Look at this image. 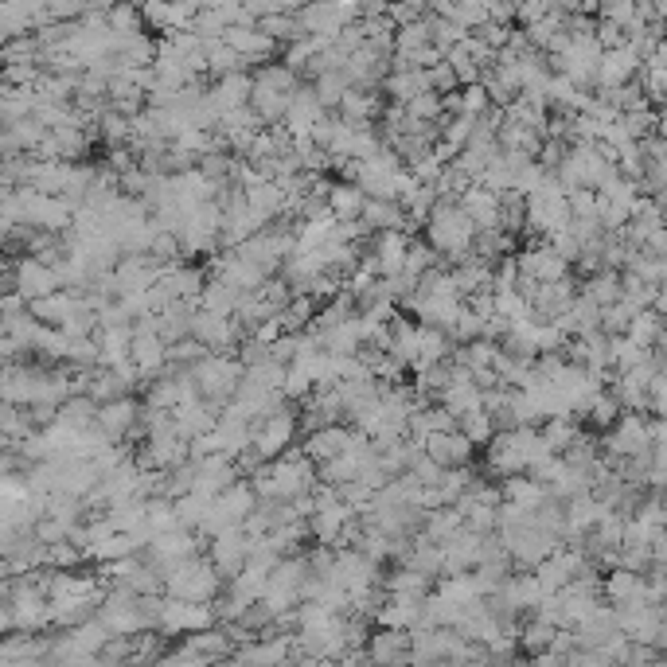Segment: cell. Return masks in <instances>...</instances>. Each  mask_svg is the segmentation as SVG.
Returning a JSON list of instances; mask_svg holds the SVG:
<instances>
[{
	"label": "cell",
	"mask_w": 667,
	"mask_h": 667,
	"mask_svg": "<svg viewBox=\"0 0 667 667\" xmlns=\"http://www.w3.org/2000/svg\"><path fill=\"white\" fill-rule=\"evenodd\" d=\"M418 367L414 371H422V367H437V363H453L457 352H461V344L445 332V328H433V324H418Z\"/></svg>",
	"instance_id": "19"
},
{
	"label": "cell",
	"mask_w": 667,
	"mask_h": 667,
	"mask_svg": "<svg viewBox=\"0 0 667 667\" xmlns=\"http://www.w3.org/2000/svg\"><path fill=\"white\" fill-rule=\"evenodd\" d=\"M574 207H578L582 215H589V211H593V199H589V196H582V192H578V196H574Z\"/></svg>",
	"instance_id": "53"
},
{
	"label": "cell",
	"mask_w": 667,
	"mask_h": 667,
	"mask_svg": "<svg viewBox=\"0 0 667 667\" xmlns=\"http://www.w3.org/2000/svg\"><path fill=\"white\" fill-rule=\"evenodd\" d=\"M465 531V515L457 508H437V511H430V519H426V539L430 543H437V547H445V543H453L457 535Z\"/></svg>",
	"instance_id": "31"
},
{
	"label": "cell",
	"mask_w": 667,
	"mask_h": 667,
	"mask_svg": "<svg viewBox=\"0 0 667 667\" xmlns=\"http://www.w3.org/2000/svg\"><path fill=\"white\" fill-rule=\"evenodd\" d=\"M196 313L199 305L196 301H172L160 316V340L172 348V344H184L192 340V328H196Z\"/></svg>",
	"instance_id": "20"
},
{
	"label": "cell",
	"mask_w": 667,
	"mask_h": 667,
	"mask_svg": "<svg viewBox=\"0 0 667 667\" xmlns=\"http://www.w3.org/2000/svg\"><path fill=\"white\" fill-rule=\"evenodd\" d=\"M379 628H398V632H414L422 628V601H406V597H391L379 617H375Z\"/></svg>",
	"instance_id": "24"
},
{
	"label": "cell",
	"mask_w": 667,
	"mask_h": 667,
	"mask_svg": "<svg viewBox=\"0 0 667 667\" xmlns=\"http://www.w3.org/2000/svg\"><path fill=\"white\" fill-rule=\"evenodd\" d=\"M508 667H535V664H531V660H511Z\"/></svg>",
	"instance_id": "54"
},
{
	"label": "cell",
	"mask_w": 667,
	"mask_h": 667,
	"mask_svg": "<svg viewBox=\"0 0 667 667\" xmlns=\"http://www.w3.org/2000/svg\"><path fill=\"white\" fill-rule=\"evenodd\" d=\"M457 203H461V211L472 219L476 235H480V231H504V199L492 196L488 188L472 184L469 192L457 199Z\"/></svg>",
	"instance_id": "14"
},
{
	"label": "cell",
	"mask_w": 667,
	"mask_h": 667,
	"mask_svg": "<svg viewBox=\"0 0 667 667\" xmlns=\"http://www.w3.org/2000/svg\"><path fill=\"white\" fill-rule=\"evenodd\" d=\"M484 332H488V320L465 301V309H461V316H457V324L449 328V336H453L461 348H469V344H476V340H484Z\"/></svg>",
	"instance_id": "39"
},
{
	"label": "cell",
	"mask_w": 667,
	"mask_h": 667,
	"mask_svg": "<svg viewBox=\"0 0 667 667\" xmlns=\"http://www.w3.org/2000/svg\"><path fill=\"white\" fill-rule=\"evenodd\" d=\"M16 293H20L28 305H36V301H47V297L63 293V281H59V274H55L51 266H43L40 258L20 254V258H16Z\"/></svg>",
	"instance_id": "7"
},
{
	"label": "cell",
	"mask_w": 667,
	"mask_h": 667,
	"mask_svg": "<svg viewBox=\"0 0 667 667\" xmlns=\"http://www.w3.org/2000/svg\"><path fill=\"white\" fill-rule=\"evenodd\" d=\"M589 293H593V297H597V301H609V297H613V293H617V285H613V277H601V281H597V285H593V289H589Z\"/></svg>",
	"instance_id": "52"
},
{
	"label": "cell",
	"mask_w": 667,
	"mask_h": 667,
	"mask_svg": "<svg viewBox=\"0 0 667 667\" xmlns=\"http://www.w3.org/2000/svg\"><path fill=\"white\" fill-rule=\"evenodd\" d=\"M160 285H164V293L172 297V301H196L203 297V289H207V277H203V270L199 266H192V262H180V266H172L168 274L160 277Z\"/></svg>",
	"instance_id": "21"
},
{
	"label": "cell",
	"mask_w": 667,
	"mask_h": 667,
	"mask_svg": "<svg viewBox=\"0 0 667 667\" xmlns=\"http://www.w3.org/2000/svg\"><path fill=\"white\" fill-rule=\"evenodd\" d=\"M36 539H40L43 547H63V543H71V527L67 523H59V519H43L40 527H36Z\"/></svg>",
	"instance_id": "50"
},
{
	"label": "cell",
	"mask_w": 667,
	"mask_h": 667,
	"mask_svg": "<svg viewBox=\"0 0 667 667\" xmlns=\"http://www.w3.org/2000/svg\"><path fill=\"white\" fill-rule=\"evenodd\" d=\"M219 625L215 609L211 605H196V601H176V597H164V609H160V628L164 636H196L207 628Z\"/></svg>",
	"instance_id": "5"
},
{
	"label": "cell",
	"mask_w": 667,
	"mask_h": 667,
	"mask_svg": "<svg viewBox=\"0 0 667 667\" xmlns=\"http://www.w3.org/2000/svg\"><path fill=\"white\" fill-rule=\"evenodd\" d=\"M391 359H398L402 367H418V359H422V352H418V324L414 320H406V316H398L391 324Z\"/></svg>",
	"instance_id": "26"
},
{
	"label": "cell",
	"mask_w": 667,
	"mask_h": 667,
	"mask_svg": "<svg viewBox=\"0 0 667 667\" xmlns=\"http://www.w3.org/2000/svg\"><path fill=\"white\" fill-rule=\"evenodd\" d=\"M215 277L219 281H227L231 289H238L242 297H254V293H262L274 277H266L258 266H250L246 258H238L235 250H223L219 258H215Z\"/></svg>",
	"instance_id": "11"
},
{
	"label": "cell",
	"mask_w": 667,
	"mask_h": 667,
	"mask_svg": "<svg viewBox=\"0 0 667 667\" xmlns=\"http://www.w3.org/2000/svg\"><path fill=\"white\" fill-rule=\"evenodd\" d=\"M106 24H110V32L121 36V40H133V36H145V32H149V28H145V12H141V8H129V4H114L110 16H106Z\"/></svg>",
	"instance_id": "34"
},
{
	"label": "cell",
	"mask_w": 667,
	"mask_h": 667,
	"mask_svg": "<svg viewBox=\"0 0 667 667\" xmlns=\"http://www.w3.org/2000/svg\"><path fill=\"white\" fill-rule=\"evenodd\" d=\"M250 554H254V539L242 531V527H231V531H223L219 539H211V562H215V570L223 574V582H235L238 574H246V566H250Z\"/></svg>",
	"instance_id": "6"
},
{
	"label": "cell",
	"mask_w": 667,
	"mask_h": 667,
	"mask_svg": "<svg viewBox=\"0 0 667 667\" xmlns=\"http://www.w3.org/2000/svg\"><path fill=\"white\" fill-rule=\"evenodd\" d=\"M461 114H465V118H476V121L492 114V98H488L484 86H465V90H461Z\"/></svg>",
	"instance_id": "46"
},
{
	"label": "cell",
	"mask_w": 667,
	"mask_h": 667,
	"mask_svg": "<svg viewBox=\"0 0 667 667\" xmlns=\"http://www.w3.org/2000/svg\"><path fill=\"white\" fill-rule=\"evenodd\" d=\"M379 114H383V98L371 94V90H348V98H344V106H340V118L359 125V129H367Z\"/></svg>",
	"instance_id": "27"
},
{
	"label": "cell",
	"mask_w": 667,
	"mask_h": 667,
	"mask_svg": "<svg viewBox=\"0 0 667 667\" xmlns=\"http://www.w3.org/2000/svg\"><path fill=\"white\" fill-rule=\"evenodd\" d=\"M422 47H433V43H430V24H426V20L398 28V36H394V51H402V55H414V51H422Z\"/></svg>",
	"instance_id": "44"
},
{
	"label": "cell",
	"mask_w": 667,
	"mask_h": 667,
	"mask_svg": "<svg viewBox=\"0 0 667 667\" xmlns=\"http://www.w3.org/2000/svg\"><path fill=\"white\" fill-rule=\"evenodd\" d=\"M242 301H246V297H242L238 289H231V285L219 281V277H211L207 289H203V297H199V309H203V313H215V316H235Z\"/></svg>",
	"instance_id": "30"
},
{
	"label": "cell",
	"mask_w": 667,
	"mask_h": 667,
	"mask_svg": "<svg viewBox=\"0 0 667 667\" xmlns=\"http://www.w3.org/2000/svg\"><path fill=\"white\" fill-rule=\"evenodd\" d=\"M254 492H258V504H293L301 496H309L320 488V476H316L313 461L305 457L301 445H293L281 461L266 465L250 476Z\"/></svg>",
	"instance_id": "1"
},
{
	"label": "cell",
	"mask_w": 667,
	"mask_h": 667,
	"mask_svg": "<svg viewBox=\"0 0 667 667\" xmlns=\"http://www.w3.org/2000/svg\"><path fill=\"white\" fill-rule=\"evenodd\" d=\"M297 437H301V414H297L293 406H285V410H277L270 418L254 422V449H258V457H262L266 465L281 461V457L293 449Z\"/></svg>",
	"instance_id": "4"
},
{
	"label": "cell",
	"mask_w": 667,
	"mask_h": 667,
	"mask_svg": "<svg viewBox=\"0 0 667 667\" xmlns=\"http://www.w3.org/2000/svg\"><path fill=\"white\" fill-rule=\"evenodd\" d=\"M383 589H387L391 597H406V601H426V597L433 593V578L418 574V570H410V566H394L391 574L383 578Z\"/></svg>",
	"instance_id": "23"
},
{
	"label": "cell",
	"mask_w": 667,
	"mask_h": 667,
	"mask_svg": "<svg viewBox=\"0 0 667 667\" xmlns=\"http://www.w3.org/2000/svg\"><path fill=\"white\" fill-rule=\"evenodd\" d=\"M457 430L465 433L472 445H492V441H496V422L488 418V410H476L469 418H461Z\"/></svg>",
	"instance_id": "42"
},
{
	"label": "cell",
	"mask_w": 667,
	"mask_h": 667,
	"mask_svg": "<svg viewBox=\"0 0 667 667\" xmlns=\"http://www.w3.org/2000/svg\"><path fill=\"white\" fill-rule=\"evenodd\" d=\"M235 71H246V63L238 59L235 51L223 40L207 43V75H215V82H219V79H227V75H235Z\"/></svg>",
	"instance_id": "37"
},
{
	"label": "cell",
	"mask_w": 667,
	"mask_h": 667,
	"mask_svg": "<svg viewBox=\"0 0 667 667\" xmlns=\"http://www.w3.org/2000/svg\"><path fill=\"white\" fill-rule=\"evenodd\" d=\"M223 586H227V582H223V574L215 570L211 558H192V562H184V566L164 582V597L196 601V605H215Z\"/></svg>",
	"instance_id": "3"
},
{
	"label": "cell",
	"mask_w": 667,
	"mask_h": 667,
	"mask_svg": "<svg viewBox=\"0 0 667 667\" xmlns=\"http://www.w3.org/2000/svg\"><path fill=\"white\" fill-rule=\"evenodd\" d=\"M313 86H316V98H320L324 110H340L344 98H348V90H352V79H348V71H324Z\"/></svg>",
	"instance_id": "33"
},
{
	"label": "cell",
	"mask_w": 667,
	"mask_h": 667,
	"mask_svg": "<svg viewBox=\"0 0 667 667\" xmlns=\"http://www.w3.org/2000/svg\"><path fill=\"white\" fill-rule=\"evenodd\" d=\"M410 652H414V636L410 632H398V628H375L371 632V644H367L371 667L410 664Z\"/></svg>",
	"instance_id": "13"
},
{
	"label": "cell",
	"mask_w": 667,
	"mask_h": 667,
	"mask_svg": "<svg viewBox=\"0 0 667 667\" xmlns=\"http://www.w3.org/2000/svg\"><path fill=\"white\" fill-rule=\"evenodd\" d=\"M281 324H285V332H293V336L309 332V328L316 324V301L313 297H293L289 309L281 313Z\"/></svg>",
	"instance_id": "40"
},
{
	"label": "cell",
	"mask_w": 667,
	"mask_h": 667,
	"mask_svg": "<svg viewBox=\"0 0 667 667\" xmlns=\"http://www.w3.org/2000/svg\"><path fill=\"white\" fill-rule=\"evenodd\" d=\"M238 480H242V469H238V461H231V457H207V461H199L196 496H207V500H215V496L231 492Z\"/></svg>",
	"instance_id": "18"
},
{
	"label": "cell",
	"mask_w": 667,
	"mask_h": 667,
	"mask_svg": "<svg viewBox=\"0 0 667 667\" xmlns=\"http://www.w3.org/2000/svg\"><path fill=\"white\" fill-rule=\"evenodd\" d=\"M43 67L40 63H4V86H40Z\"/></svg>",
	"instance_id": "47"
},
{
	"label": "cell",
	"mask_w": 667,
	"mask_h": 667,
	"mask_svg": "<svg viewBox=\"0 0 667 667\" xmlns=\"http://www.w3.org/2000/svg\"><path fill=\"white\" fill-rule=\"evenodd\" d=\"M570 574H574V558H566V554H554V558H547V562L535 570L539 586L547 589V593L566 586V582H570Z\"/></svg>",
	"instance_id": "41"
},
{
	"label": "cell",
	"mask_w": 667,
	"mask_h": 667,
	"mask_svg": "<svg viewBox=\"0 0 667 667\" xmlns=\"http://www.w3.org/2000/svg\"><path fill=\"white\" fill-rule=\"evenodd\" d=\"M141 422H145V406L137 398H121V402L98 406V430L106 433L114 445H121L125 437H133L137 430H145Z\"/></svg>",
	"instance_id": "8"
},
{
	"label": "cell",
	"mask_w": 667,
	"mask_h": 667,
	"mask_svg": "<svg viewBox=\"0 0 667 667\" xmlns=\"http://www.w3.org/2000/svg\"><path fill=\"white\" fill-rule=\"evenodd\" d=\"M207 98H211V106H215L219 118H231L238 110H246L250 98H254V71H235V75L219 79L215 86H207Z\"/></svg>",
	"instance_id": "10"
},
{
	"label": "cell",
	"mask_w": 667,
	"mask_h": 667,
	"mask_svg": "<svg viewBox=\"0 0 667 667\" xmlns=\"http://www.w3.org/2000/svg\"><path fill=\"white\" fill-rule=\"evenodd\" d=\"M437 406H445V410L461 422V418H469L476 410H484V391H480L476 383H449V391L441 394Z\"/></svg>",
	"instance_id": "28"
},
{
	"label": "cell",
	"mask_w": 667,
	"mask_h": 667,
	"mask_svg": "<svg viewBox=\"0 0 667 667\" xmlns=\"http://www.w3.org/2000/svg\"><path fill=\"white\" fill-rule=\"evenodd\" d=\"M543 441H547V449H558V445H566V441H570V430H566L562 422H550L547 433H543Z\"/></svg>",
	"instance_id": "51"
},
{
	"label": "cell",
	"mask_w": 667,
	"mask_h": 667,
	"mask_svg": "<svg viewBox=\"0 0 667 667\" xmlns=\"http://www.w3.org/2000/svg\"><path fill=\"white\" fill-rule=\"evenodd\" d=\"M519 640H523V648H527L531 656H539V652H547V644H554L558 636H554V625H550V621L531 617V625L519 632Z\"/></svg>",
	"instance_id": "43"
},
{
	"label": "cell",
	"mask_w": 667,
	"mask_h": 667,
	"mask_svg": "<svg viewBox=\"0 0 667 667\" xmlns=\"http://www.w3.org/2000/svg\"><path fill=\"white\" fill-rule=\"evenodd\" d=\"M324 118H328V110L320 106V98H316V86H313V82H301V90H297V94H293V102H289L285 129H289L293 137H313V129Z\"/></svg>",
	"instance_id": "16"
},
{
	"label": "cell",
	"mask_w": 667,
	"mask_h": 667,
	"mask_svg": "<svg viewBox=\"0 0 667 667\" xmlns=\"http://www.w3.org/2000/svg\"><path fill=\"white\" fill-rule=\"evenodd\" d=\"M422 238L430 242L433 250H437L449 266H457V262L472 258L476 227H472L469 215L461 211L457 199H441V203L433 207V215H430V223H426V231H422Z\"/></svg>",
	"instance_id": "2"
},
{
	"label": "cell",
	"mask_w": 667,
	"mask_h": 667,
	"mask_svg": "<svg viewBox=\"0 0 667 667\" xmlns=\"http://www.w3.org/2000/svg\"><path fill=\"white\" fill-rule=\"evenodd\" d=\"M285 375H289V367H281V363H262V367L246 371V379L258 383V387H266V391H281V387H285Z\"/></svg>",
	"instance_id": "49"
},
{
	"label": "cell",
	"mask_w": 667,
	"mask_h": 667,
	"mask_svg": "<svg viewBox=\"0 0 667 667\" xmlns=\"http://www.w3.org/2000/svg\"><path fill=\"white\" fill-rule=\"evenodd\" d=\"M47 519H59V523H67L75 531V527H82V519H86V504H82L79 496L55 492V496H47Z\"/></svg>",
	"instance_id": "38"
},
{
	"label": "cell",
	"mask_w": 667,
	"mask_h": 667,
	"mask_svg": "<svg viewBox=\"0 0 667 667\" xmlns=\"http://www.w3.org/2000/svg\"><path fill=\"white\" fill-rule=\"evenodd\" d=\"M352 445H355L352 426H324V430L305 433V441H301L305 457L313 461L316 469H320V465H328V461H336V457H344Z\"/></svg>",
	"instance_id": "12"
},
{
	"label": "cell",
	"mask_w": 667,
	"mask_h": 667,
	"mask_svg": "<svg viewBox=\"0 0 667 667\" xmlns=\"http://www.w3.org/2000/svg\"><path fill=\"white\" fill-rule=\"evenodd\" d=\"M281 394H285V402H309V398L316 394V383L305 375V371H301V367H289Z\"/></svg>",
	"instance_id": "45"
},
{
	"label": "cell",
	"mask_w": 667,
	"mask_h": 667,
	"mask_svg": "<svg viewBox=\"0 0 667 667\" xmlns=\"http://www.w3.org/2000/svg\"><path fill=\"white\" fill-rule=\"evenodd\" d=\"M192 340H199L211 355H231V348L238 352V344H242V332H238L235 316H215L199 309Z\"/></svg>",
	"instance_id": "9"
},
{
	"label": "cell",
	"mask_w": 667,
	"mask_h": 667,
	"mask_svg": "<svg viewBox=\"0 0 667 667\" xmlns=\"http://www.w3.org/2000/svg\"><path fill=\"white\" fill-rule=\"evenodd\" d=\"M371 235H387V231H406V211L402 203H391V199H367L363 207V219H359Z\"/></svg>",
	"instance_id": "22"
},
{
	"label": "cell",
	"mask_w": 667,
	"mask_h": 667,
	"mask_svg": "<svg viewBox=\"0 0 667 667\" xmlns=\"http://www.w3.org/2000/svg\"><path fill=\"white\" fill-rule=\"evenodd\" d=\"M476 125H480V121L465 118V114H457V118H445V121H441V145H445V149H453V153L461 157V153H465V149L472 145V133H476Z\"/></svg>",
	"instance_id": "35"
},
{
	"label": "cell",
	"mask_w": 667,
	"mask_h": 667,
	"mask_svg": "<svg viewBox=\"0 0 667 667\" xmlns=\"http://www.w3.org/2000/svg\"><path fill=\"white\" fill-rule=\"evenodd\" d=\"M223 43L235 51L242 63H250L254 71L266 67V63H274V55H277V40H270L262 28H231V32L223 36Z\"/></svg>",
	"instance_id": "15"
},
{
	"label": "cell",
	"mask_w": 667,
	"mask_h": 667,
	"mask_svg": "<svg viewBox=\"0 0 667 667\" xmlns=\"http://www.w3.org/2000/svg\"><path fill=\"white\" fill-rule=\"evenodd\" d=\"M238 363L246 367V371H254V367H262V363H274V352H270V344H262V340H242L238 344Z\"/></svg>",
	"instance_id": "48"
},
{
	"label": "cell",
	"mask_w": 667,
	"mask_h": 667,
	"mask_svg": "<svg viewBox=\"0 0 667 667\" xmlns=\"http://www.w3.org/2000/svg\"><path fill=\"white\" fill-rule=\"evenodd\" d=\"M511 246V235H504V231H480L476 235V242H472V258H480L484 266H500L504 262V254H508Z\"/></svg>",
	"instance_id": "36"
},
{
	"label": "cell",
	"mask_w": 667,
	"mask_h": 667,
	"mask_svg": "<svg viewBox=\"0 0 667 667\" xmlns=\"http://www.w3.org/2000/svg\"><path fill=\"white\" fill-rule=\"evenodd\" d=\"M328 207H332L336 223H352V219H363L367 196L355 188L352 180H344V184H332V192H328Z\"/></svg>",
	"instance_id": "29"
},
{
	"label": "cell",
	"mask_w": 667,
	"mask_h": 667,
	"mask_svg": "<svg viewBox=\"0 0 667 667\" xmlns=\"http://www.w3.org/2000/svg\"><path fill=\"white\" fill-rule=\"evenodd\" d=\"M383 90L391 94L394 106H410V102H418L422 94H433L430 71H402V75H391V79L383 82Z\"/></svg>",
	"instance_id": "25"
},
{
	"label": "cell",
	"mask_w": 667,
	"mask_h": 667,
	"mask_svg": "<svg viewBox=\"0 0 667 667\" xmlns=\"http://www.w3.org/2000/svg\"><path fill=\"white\" fill-rule=\"evenodd\" d=\"M504 500L515 504V508H523V511H539L543 504H547V488H543L539 480L511 476V480H504Z\"/></svg>",
	"instance_id": "32"
},
{
	"label": "cell",
	"mask_w": 667,
	"mask_h": 667,
	"mask_svg": "<svg viewBox=\"0 0 667 667\" xmlns=\"http://www.w3.org/2000/svg\"><path fill=\"white\" fill-rule=\"evenodd\" d=\"M426 457L437 461L441 469H469L472 457H476V445H472L465 433H433L426 441Z\"/></svg>",
	"instance_id": "17"
}]
</instances>
